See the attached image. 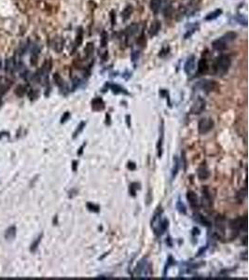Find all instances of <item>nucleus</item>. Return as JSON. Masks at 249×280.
Here are the masks:
<instances>
[{"mask_svg": "<svg viewBox=\"0 0 249 280\" xmlns=\"http://www.w3.org/2000/svg\"><path fill=\"white\" fill-rule=\"evenodd\" d=\"M201 89L203 90L205 93H210L213 91H216L217 89H218V85L216 81L214 80H203L201 81V83L199 84Z\"/></svg>", "mask_w": 249, "mask_h": 280, "instance_id": "6e6552de", "label": "nucleus"}, {"mask_svg": "<svg viewBox=\"0 0 249 280\" xmlns=\"http://www.w3.org/2000/svg\"><path fill=\"white\" fill-rule=\"evenodd\" d=\"M135 275L139 277H148L152 274V269L151 264L146 261L145 259L141 260L138 264L136 265V268L135 269Z\"/></svg>", "mask_w": 249, "mask_h": 280, "instance_id": "7ed1b4c3", "label": "nucleus"}, {"mask_svg": "<svg viewBox=\"0 0 249 280\" xmlns=\"http://www.w3.org/2000/svg\"><path fill=\"white\" fill-rule=\"evenodd\" d=\"M126 122H127L128 127H131V116L126 115Z\"/></svg>", "mask_w": 249, "mask_h": 280, "instance_id": "c03bdc74", "label": "nucleus"}, {"mask_svg": "<svg viewBox=\"0 0 249 280\" xmlns=\"http://www.w3.org/2000/svg\"><path fill=\"white\" fill-rule=\"evenodd\" d=\"M187 199L188 201V203H190V206L193 208H199V205H200V202H199V198L197 196V194L192 191H188L187 192Z\"/></svg>", "mask_w": 249, "mask_h": 280, "instance_id": "9d476101", "label": "nucleus"}, {"mask_svg": "<svg viewBox=\"0 0 249 280\" xmlns=\"http://www.w3.org/2000/svg\"><path fill=\"white\" fill-rule=\"evenodd\" d=\"M221 12H222V11H221L220 10H215L214 12H212V13L208 14L206 17H205V20L210 21V20H214V19H216V18H217V17L221 14Z\"/></svg>", "mask_w": 249, "mask_h": 280, "instance_id": "cd10ccee", "label": "nucleus"}, {"mask_svg": "<svg viewBox=\"0 0 249 280\" xmlns=\"http://www.w3.org/2000/svg\"><path fill=\"white\" fill-rule=\"evenodd\" d=\"M86 206H87V208L89 209V211H91V212H94V213L100 212V206L98 205L89 202V203H87V205H86Z\"/></svg>", "mask_w": 249, "mask_h": 280, "instance_id": "393cba45", "label": "nucleus"}, {"mask_svg": "<svg viewBox=\"0 0 249 280\" xmlns=\"http://www.w3.org/2000/svg\"><path fill=\"white\" fill-rule=\"evenodd\" d=\"M111 89H112V91L115 93H128L126 91H124V89L121 88V86H119V85H111Z\"/></svg>", "mask_w": 249, "mask_h": 280, "instance_id": "72a5a7b5", "label": "nucleus"}, {"mask_svg": "<svg viewBox=\"0 0 249 280\" xmlns=\"http://www.w3.org/2000/svg\"><path fill=\"white\" fill-rule=\"evenodd\" d=\"M93 48H94V47H93V43H92V42L88 43L87 46L85 47V50H84L85 53H86V56H90V55L92 53Z\"/></svg>", "mask_w": 249, "mask_h": 280, "instance_id": "7c9ffc66", "label": "nucleus"}, {"mask_svg": "<svg viewBox=\"0 0 249 280\" xmlns=\"http://www.w3.org/2000/svg\"><path fill=\"white\" fill-rule=\"evenodd\" d=\"M78 161H73L72 162V170L76 172L77 170H78Z\"/></svg>", "mask_w": 249, "mask_h": 280, "instance_id": "79ce46f5", "label": "nucleus"}, {"mask_svg": "<svg viewBox=\"0 0 249 280\" xmlns=\"http://www.w3.org/2000/svg\"><path fill=\"white\" fill-rule=\"evenodd\" d=\"M160 28H161L160 21H153L151 26H150V29H149V35L151 37L156 36L157 34L159 33V31H160Z\"/></svg>", "mask_w": 249, "mask_h": 280, "instance_id": "a211bd4d", "label": "nucleus"}, {"mask_svg": "<svg viewBox=\"0 0 249 280\" xmlns=\"http://www.w3.org/2000/svg\"><path fill=\"white\" fill-rule=\"evenodd\" d=\"M210 176V172L205 165H201L198 169V178L200 180H206Z\"/></svg>", "mask_w": 249, "mask_h": 280, "instance_id": "2eb2a0df", "label": "nucleus"}, {"mask_svg": "<svg viewBox=\"0 0 249 280\" xmlns=\"http://www.w3.org/2000/svg\"><path fill=\"white\" fill-rule=\"evenodd\" d=\"M105 102L103 101V99L100 97H97V98H94L92 102V107L93 110L95 111H100L103 110L105 109Z\"/></svg>", "mask_w": 249, "mask_h": 280, "instance_id": "ddd939ff", "label": "nucleus"}, {"mask_svg": "<svg viewBox=\"0 0 249 280\" xmlns=\"http://www.w3.org/2000/svg\"><path fill=\"white\" fill-rule=\"evenodd\" d=\"M203 199H201V204H203V207L206 208V210L210 209L213 206V198L210 192V189L208 186H203Z\"/></svg>", "mask_w": 249, "mask_h": 280, "instance_id": "39448f33", "label": "nucleus"}, {"mask_svg": "<svg viewBox=\"0 0 249 280\" xmlns=\"http://www.w3.org/2000/svg\"><path fill=\"white\" fill-rule=\"evenodd\" d=\"M198 234H200V230L198 228L194 227L192 229V235H198Z\"/></svg>", "mask_w": 249, "mask_h": 280, "instance_id": "37998d69", "label": "nucleus"}, {"mask_svg": "<svg viewBox=\"0 0 249 280\" xmlns=\"http://www.w3.org/2000/svg\"><path fill=\"white\" fill-rule=\"evenodd\" d=\"M161 8V0H151L150 1V8L154 13H158Z\"/></svg>", "mask_w": 249, "mask_h": 280, "instance_id": "6ab92c4d", "label": "nucleus"}, {"mask_svg": "<svg viewBox=\"0 0 249 280\" xmlns=\"http://www.w3.org/2000/svg\"><path fill=\"white\" fill-rule=\"evenodd\" d=\"M85 146H86V143L82 144V146H81V147L79 148V151H78V155H81V154H82V152H83V149L85 148Z\"/></svg>", "mask_w": 249, "mask_h": 280, "instance_id": "a18cd8bd", "label": "nucleus"}, {"mask_svg": "<svg viewBox=\"0 0 249 280\" xmlns=\"http://www.w3.org/2000/svg\"><path fill=\"white\" fill-rule=\"evenodd\" d=\"M175 261L173 259V257H172V256H170V257L168 258V261H167L166 266H165V268H164V275L166 274V272H167V270L169 269V267L172 266V265H174V264L175 263Z\"/></svg>", "mask_w": 249, "mask_h": 280, "instance_id": "f704fd0d", "label": "nucleus"}, {"mask_svg": "<svg viewBox=\"0 0 249 280\" xmlns=\"http://www.w3.org/2000/svg\"><path fill=\"white\" fill-rule=\"evenodd\" d=\"M53 80H54V82L56 83L59 87H63V80H62V77H60L59 74H54L53 75Z\"/></svg>", "mask_w": 249, "mask_h": 280, "instance_id": "473e14b6", "label": "nucleus"}, {"mask_svg": "<svg viewBox=\"0 0 249 280\" xmlns=\"http://www.w3.org/2000/svg\"><path fill=\"white\" fill-rule=\"evenodd\" d=\"M137 44L140 47H142V48H144L146 46V38L144 37V36H141L138 39H137Z\"/></svg>", "mask_w": 249, "mask_h": 280, "instance_id": "c9c22d12", "label": "nucleus"}, {"mask_svg": "<svg viewBox=\"0 0 249 280\" xmlns=\"http://www.w3.org/2000/svg\"><path fill=\"white\" fill-rule=\"evenodd\" d=\"M69 118H70V113H69V112H66V113L63 115V117L61 118V123L66 122Z\"/></svg>", "mask_w": 249, "mask_h": 280, "instance_id": "4c0bfd02", "label": "nucleus"}, {"mask_svg": "<svg viewBox=\"0 0 249 280\" xmlns=\"http://www.w3.org/2000/svg\"><path fill=\"white\" fill-rule=\"evenodd\" d=\"M16 234V228L15 227H10V229H8L6 234H5V237L6 239H12L14 238V236Z\"/></svg>", "mask_w": 249, "mask_h": 280, "instance_id": "a878e982", "label": "nucleus"}, {"mask_svg": "<svg viewBox=\"0 0 249 280\" xmlns=\"http://www.w3.org/2000/svg\"><path fill=\"white\" fill-rule=\"evenodd\" d=\"M85 126H86V122H81L79 124L78 128L76 129V131L74 132V133H73V138L75 139L76 137L78 136L79 135V133L83 131V129L85 128Z\"/></svg>", "mask_w": 249, "mask_h": 280, "instance_id": "bb28decb", "label": "nucleus"}, {"mask_svg": "<svg viewBox=\"0 0 249 280\" xmlns=\"http://www.w3.org/2000/svg\"><path fill=\"white\" fill-rule=\"evenodd\" d=\"M141 189V185L140 183H137V182H132L130 184V186H129V192H130V194L135 197L136 195V192L138 189Z\"/></svg>", "mask_w": 249, "mask_h": 280, "instance_id": "aec40b11", "label": "nucleus"}, {"mask_svg": "<svg viewBox=\"0 0 249 280\" xmlns=\"http://www.w3.org/2000/svg\"><path fill=\"white\" fill-rule=\"evenodd\" d=\"M227 221L223 216H217L216 218V227H217V235L218 238L222 239L224 237L225 230H226Z\"/></svg>", "mask_w": 249, "mask_h": 280, "instance_id": "423d86ee", "label": "nucleus"}, {"mask_svg": "<svg viewBox=\"0 0 249 280\" xmlns=\"http://www.w3.org/2000/svg\"><path fill=\"white\" fill-rule=\"evenodd\" d=\"M230 58L227 55H220L217 57L214 64L215 73L218 76H224L230 67Z\"/></svg>", "mask_w": 249, "mask_h": 280, "instance_id": "f257e3e1", "label": "nucleus"}, {"mask_svg": "<svg viewBox=\"0 0 249 280\" xmlns=\"http://www.w3.org/2000/svg\"><path fill=\"white\" fill-rule=\"evenodd\" d=\"M25 91H26V89H25L24 86L19 85L18 87L16 88V90H15V93H16L19 97H21V96H23V94L25 93Z\"/></svg>", "mask_w": 249, "mask_h": 280, "instance_id": "c756f323", "label": "nucleus"}, {"mask_svg": "<svg viewBox=\"0 0 249 280\" xmlns=\"http://www.w3.org/2000/svg\"><path fill=\"white\" fill-rule=\"evenodd\" d=\"M229 226L232 232V237H236V235H238L241 231H246V216L231 219L229 222Z\"/></svg>", "mask_w": 249, "mask_h": 280, "instance_id": "f03ea898", "label": "nucleus"}, {"mask_svg": "<svg viewBox=\"0 0 249 280\" xmlns=\"http://www.w3.org/2000/svg\"><path fill=\"white\" fill-rule=\"evenodd\" d=\"M227 44H228V43H227L224 39H223L222 37H220V38H218V39L213 41L212 46H213V48L216 50L222 51V50H224L227 48Z\"/></svg>", "mask_w": 249, "mask_h": 280, "instance_id": "9b49d317", "label": "nucleus"}, {"mask_svg": "<svg viewBox=\"0 0 249 280\" xmlns=\"http://www.w3.org/2000/svg\"><path fill=\"white\" fill-rule=\"evenodd\" d=\"M81 42H82V34L80 32L78 35V37H77V46H79L81 44Z\"/></svg>", "mask_w": 249, "mask_h": 280, "instance_id": "a19ab883", "label": "nucleus"}, {"mask_svg": "<svg viewBox=\"0 0 249 280\" xmlns=\"http://www.w3.org/2000/svg\"><path fill=\"white\" fill-rule=\"evenodd\" d=\"M160 136H159V140L157 143V151H158V157L161 158L163 152V141H164V122L161 120V123L160 126Z\"/></svg>", "mask_w": 249, "mask_h": 280, "instance_id": "0eeeda50", "label": "nucleus"}, {"mask_svg": "<svg viewBox=\"0 0 249 280\" xmlns=\"http://www.w3.org/2000/svg\"><path fill=\"white\" fill-rule=\"evenodd\" d=\"M179 166H180V162L177 156L174 157V166H173V170H172V178H175V176L177 175L178 170H179Z\"/></svg>", "mask_w": 249, "mask_h": 280, "instance_id": "412c9836", "label": "nucleus"}, {"mask_svg": "<svg viewBox=\"0 0 249 280\" xmlns=\"http://www.w3.org/2000/svg\"><path fill=\"white\" fill-rule=\"evenodd\" d=\"M127 167H128L131 171H135V170L136 169V165H135L134 162H129L128 165H127Z\"/></svg>", "mask_w": 249, "mask_h": 280, "instance_id": "ea45409f", "label": "nucleus"}, {"mask_svg": "<svg viewBox=\"0 0 249 280\" xmlns=\"http://www.w3.org/2000/svg\"><path fill=\"white\" fill-rule=\"evenodd\" d=\"M236 37H237V35H236V33L234 32H228L227 34H225L224 36L221 37L223 39H224L227 43H229V42H231V41H233Z\"/></svg>", "mask_w": 249, "mask_h": 280, "instance_id": "5701e85b", "label": "nucleus"}, {"mask_svg": "<svg viewBox=\"0 0 249 280\" xmlns=\"http://www.w3.org/2000/svg\"><path fill=\"white\" fill-rule=\"evenodd\" d=\"M246 242H247V237L246 236H244V238H243V245H246V244H247Z\"/></svg>", "mask_w": 249, "mask_h": 280, "instance_id": "de8ad7c7", "label": "nucleus"}, {"mask_svg": "<svg viewBox=\"0 0 249 280\" xmlns=\"http://www.w3.org/2000/svg\"><path fill=\"white\" fill-rule=\"evenodd\" d=\"M215 126V122L210 118H203L199 120L198 123V131L200 135H205L209 133Z\"/></svg>", "mask_w": 249, "mask_h": 280, "instance_id": "20e7f679", "label": "nucleus"}, {"mask_svg": "<svg viewBox=\"0 0 249 280\" xmlns=\"http://www.w3.org/2000/svg\"><path fill=\"white\" fill-rule=\"evenodd\" d=\"M208 70V64L205 59H201L198 63V74L203 75Z\"/></svg>", "mask_w": 249, "mask_h": 280, "instance_id": "f3484780", "label": "nucleus"}, {"mask_svg": "<svg viewBox=\"0 0 249 280\" xmlns=\"http://www.w3.org/2000/svg\"><path fill=\"white\" fill-rule=\"evenodd\" d=\"M42 236H43V234H40L39 236H38V237L35 240V241H34V242H33V244L31 245V248H30V249H31V251H35L36 250V249L37 248V247H38V245H39V243H40V241H41V238H42Z\"/></svg>", "mask_w": 249, "mask_h": 280, "instance_id": "2f4dec72", "label": "nucleus"}, {"mask_svg": "<svg viewBox=\"0 0 249 280\" xmlns=\"http://www.w3.org/2000/svg\"><path fill=\"white\" fill-rule=\"evenodd\" d=\"M194 67H195V57L194 56H191V57L188 58V60L186 62L184 69H185V72L187 73V74L190 75L191 72L194 70Z\"/></svg>", "mask_w": 249, "mask_h": 280, "instance_id": "dca6fc26", "label": "nucleus"}, {"mask_svg": "<svg viewBox=\"0 0 249 280\" xmlns=\"http://www.w3.org/2000/svg\"><path fill=\"white\" fill-rule=\"evenodd\" d=\"M194 219L203 226H205V227H211L212 226L211 221H210L207 218L203 217V215H201L199 213H197V214L194 215Z\"/></svg>", "mask_w": 249, "mask_h": 280, "instance_id": "4468645a", "label": "nucleus"}, {"mask_svg": "<svg viewBox=\"0 0 249 280\" xmlns=\"http://www.w3.org/2000/svg\"><path fill=\"white\" fill-rule=\"evenodd\" d=\"M137 31H138V25H137L136 24H132L130 25V26H128L126 28L125 32H126L127 37H131V36H134L135 34H136Z\"/></svg>", "mask_w": 249, "mask_h": 280, "instance_id": "4be33fe9", "label": "nucleus"}, {"mask_svg": "<svg viewBox=\"0 0 249 280\" xmlns=\"http://www.w3.org/2000/svg\"><path fill=\"white\" fill-rule=\"evenodd\" d=\"M106 123L107 124V125H110V115L109 114H106Z\"/></svg>", "mask_w": 249, "mask_h": 280, "instance_id": "49530a36", "label": "nucleus"}, {"mask_svg": "<svg viewBox=\"0 0 249 280\" xmlns=\"http://www.w3.org/2000/svg\"><path fill=\"white\" fill-rule=\"evenodd\" d=\"M132 12V8L131 6L127 7L125 10L122 11V18H123V20H127L129 17L131 16Z\"/></svg>", "mask_w": 249, "mask_h": 280, "instance_id": "c85d7f7f", "label": "nucleus"}, {"mask_svg": "<svg viewBox=\"0 0 249 280\" xmlns=\"http://www.w3.org/2000/svg\"><path fill=\"white\" fill-rule=\"evenodd\" d=\"M175 206H177V211H178L179 213H181V214H183V215H186V214H187V207H186V205H184V203H182V202L180 201V200H178V201L177 202V205H175Z\"/></svg>", "mask_w": 249, "mask_h": 280, "instance_id": "b1692460", "label": "nucleus"}, {"mask_svg": "<svg viewBox=\"0 0 249 280\" xmlns=\"http://www.w3.org/2000/svg\"><path fill=\"white\" fill-rule=\"evenodd\" d=\"M169 226V221L167 218H163L161 221V224H160V226L158 227V229L156 230V232H154L157 236H161L165 232V231L167 230V228H168Z\"/></svg>", "mask_w": 249, "mask_h": 280, "instance_id": "f8f14e48", "label": "nucleus"}, {"mask_svg": "<svg viewBox=\"0 0 249 280\" xmlns=\"http://www.w3.org/2000/svg\"><path fill=\"white\" fill-rule=\"evenodd\" d=\"M181 157H182V162H183V165H184V170L186 171V169H187V160H186L185 151L181 152Z\"/></svg>", "mask_w": 249, "mask_h": 280, "instance_id": "58836bf2", "label": "nucleus"}, {"mask_svg": "<svg viewBox=\"0 0 249 280\" xmlns=\"http://www.w3.org/2000/svg\"><path fill=\"white\" fill-rule=\"evenodd\" d=\"M205 104H206V103H205L204 99L201 98V97L198 98L196 100V102L193 104L191 109H190V112L192 114H195V115L201 114L205 109Z\"/></svg>", "mask_w": 249, "mask_h": 280, "instance_id": "1a4fd4ad", "label": "nucleus"}, {"mask_svg": "<svg viewBox=\"0 0 249 280\" xmlns=\"http://www.w3.org/2000/svg\"><path fill=\"white\" fill-rule=\"evenodd\" d=\"M101 43H102V46H103V47H105V46L106 45V43H107V35H106L105 32L103 33V35H102Z\"/></svg>", "mask_w": 249, "mask_h": 280, "instance_id": "e433bc0d", "label": "nucleus"}]
</instances>
